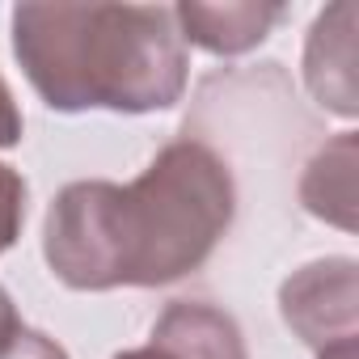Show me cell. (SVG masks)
I'll use <instances>...</instances> for the list:
<instances>
[{"label": "cell", "mask_w": 359, "mask_h": 359, "mask_svg": "<svg viewBox=\"0 0 359 359\" xmlns=\"http://www.w3.org/2000/svg\"><path fill=\"white\" fill-rule=\"evenodd\" d=\"M233 216L229 161L203 140H173L131 187H64L47 212L43 254L72 292L165 287L216 254Z\"/></svg>", "instance_id": "1"}, {"label": "cell", "mask_w": 359, "mask_h": 359, "mask_svg": "<svg viewBox=\"0 0 359 359\" xmlns=\"http://www.w3.org/2000/svg\"><path fill=\"white\" fill-rule=\"evenodd\" d=\"M13 55L60 114L169 110L191 68L165 5H18Z\"/></svg>", "instance_id": "2"}, {"label": "cell", "mask_w": 359, "mask_h": 359, "mask_svg": "<svg viewBox=\"0 0 359 359\" xmlns=\"http://www.w3.org/2000/svg\"><path fill=\"white\" fill-rule=\"evenodd\" d=\"M355 258H325L300 266L279 287L283 321L321 355L330 346H351L359 338V296H355Z\"/></svg>", "instance_id": "3"}, {"label": "cell", "mask_w": 359, "mask_h": 359, "mask_svg": "<svg viewBox=\"0 0 359 359\" xmlns=\"http://www.w3.org/2000/svg\"><path fill=\"white\" fill-rule=\"evenodd\" d=\"M148 342L165 346L173 359H250L237 321L203 300H173L156 317Z\"/></svg>", "instance_id": "4"}, {"label": "cell", "mask_w": 359, "mask_h": 359, "mask_svg": "<svg viewBox=\"0 0 359 359\" xmlns=\"http://www.w3.org/2000/svg\"><path fill=\"white\" fill-rule=\"evenodd\" d=\"M182 43H195L212 55H241L258 47L275 22H283V5H177L173 9Z\"/></svg>", "instance_id": "5"}, {"label": "cell", "mask_w": 359, "mask_h": 359, "mask_svg": "<svg viewBox=\"0 0 359 359\" xmlns=\"http://www.w3.org/2000/svg\"><path fill=\"white\" fill-rule=\"evenodd\" d=\"M300 199L313 216L338 224V229H355V135H338L334 144H325L300 182Z\"/></svg>", "instance_id": "6"}, {"label": "cell", "mask_w": 359, "mask_h": 359, "mask_svg": "<svg viewBox=\"0 0 359 359\" xmlns=\"http://www.w3.org/2000/svg\"><path fill=\"white\" fill-rule=\"evenodd\" d=\"M304 81L313 89V97L321 106H330L334 114L351 118L355 114V85H351V34L338 43V51H330V13L317 18L309 47H304Z\"/></svg>", "instance_id": "7"}, {"label": "cell", "mask_w": 359, "mask_h": 359, "mask_svg": "<svg viewBox=\"0 0 359 359\" xmlns=\"http://www.w3.org/2000/svg\"><path fill=\"white\" fill-rule=\"evenodd\" d=\"M22 220H26V177L0 161V254L13 250V241L22 237Z\"/></svg>", "instance_id": "8"}, {"label": "cell", "mask_w": 359, "mask_h": 359, "mask_svg": "<svg viewBox=\"0 0 359 359\" xmlns=\"http://www.w3.org/2000/svg\"><path fill=\"white\" fill-rule=\"evenodd\" d=\"M0 359H68V351L55 342V338H47L43 330H18L5 346H0Z\"/></svg>", "instance_id": "9"}, {"label": "cell", "mask_w": 359, "mask_h": 359, "mask_svg": "<svg viewBox=\"0 0 359 359\" xmlns=\"http://www.w3.org/2000/svg\"><path fill=\"white\" fill-rule=\"evenodd\" d=\"M22 140V110L13 102V89L0 76V148H13Z\"/></svg>", "instance_id": "10"}, {"label": "cell", "mask_w": 359, "mask_h": 359, "mask_svg": "<svg viewBox=\"0 0 359 359\" xmlns=\"http://www.w3.org/2000/svg\"><path fill=\"white\" fill-rule=\"evenodd\" d=\"M317 359H355V342H351V346H330V351H321Z\"/></svg>", "instance_id": "11"}]
</instances>
